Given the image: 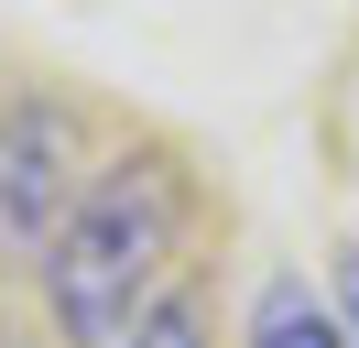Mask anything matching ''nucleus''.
<instances>
[{"label":"nucleus","mask_w":359,"mask_h":348,"mask_svg":"<svg viewBox=\"0 0 359 348\" xmlns=\"http://www.w3.org/2000/svg\"><path fill=\"white\" fill-rule=\"evenodd\" d=\"M120 348H207V316H196L185 294H163V304H153V316H142Z\"/></svg>","instance_id":"20e7f679"},{"label":"nucleus","mask_w":359,"mask_h":348,"mask_svg":"<svg viewBox=\"0 0 359 348\" xmlns=\"http://www.w3.org/2000/svg\"><path fill=\"white\" fill-rule=\"evenodd\" d=\"M250 348H348V337H337V316L305 294V283H262V304H250Z\"/></svg>","instance_id":"7ed1b4c3"},{"label":"nucleus","mask_w":359,"mask_h":348,"mask_svg":"<svg viewBox=\"0 0 359 348\" xmlns=\"http://www.w3.org/2000/svg\"><path fill=\"white\" fill-rule=\"evenodd\" d=\"M337 283H348V348H359V250H337Z\"/></svg>","instance_id":"39448f33"},{"label":"nucleus","mask_w":359,"mask_h":348,"mask_svg":"<svg viewBox=\"0 0 359 348\" xmlns=\"http://www.w3.org/2000/svg\"><path fill=\"white\" fill-rule=\"evenodd\" d=\"M175 218H185L175 163H153V152L88 174V196L66 207V229H55V250H44L55 326H66L76 348H120L163 304L153 283H163V261H175Z\"/></svg>","instance_id":"f257e3e1"},{"label":"nucleus","mask_w":359,"mask_h":348,"mask_svg":"<svg viewBox=\"0 0 359 348\" xmlns=\"http://www.w3.org/2000/svg\"><path fill=\"white\" fill-rule=\"evenodd\" d=\"M76 196H88L76 185V120L55 98H11L0 109V239L11 250H55Z\"/></svg>","instance_id":"f03ea898"}]
</instances>
